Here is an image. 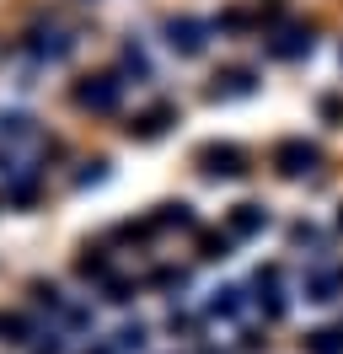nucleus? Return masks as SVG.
I'll list each match as a JSON object with an SVG mask.
<instances>
[{
  "instance_id": "1",
  "label": "nucleus",
  "mask_w": 343,
  "mask_h": 354,
  "mask_svg": "<svg viewBox=\"0 0 343 354\" xmlns=\"http://www.w3.org/2000/svg\"><path fill=\"white\" fill-rule=\"evenodd\" d=\"M317 354H338V344H333V333H317V344H311Z\"/></svg>"
}]
</instances>
